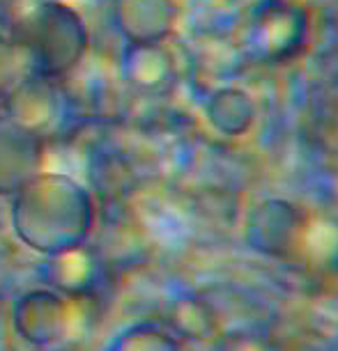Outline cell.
<instances>
[{"label":"cell","mask_w":338,"mask_h":351,"mask_svg":"<svg viewBox=\"0 0 338 351\" xmlns=\"http://www.w3.org/2000/svg\"><path fill=\"white\" fill-rule=\"evenodd\" d=\"M306 12L293 0H264L251 19L249 46L264 62H283L302 51Z\"/></svg>","instance_id":"1"},{"label":"cell","mask_w":338,"mask_h":351,"mask_svg":"<svg viewBox=\"0 0 338 351\" xmlns=\"http://www.w3.org/2000/svg\"><path fill=\"white\" fill-rule=\"evenodd\" d=\"M212 122L225 134H244L251 122H254V104L247 92L228 88L216 92V97H212V108H210Z\"/></svg>","instance_id":"2"}]
</instances>
